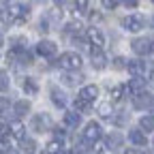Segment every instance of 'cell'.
<instances>
[{
  "instance_id": "cell-33",
  "label": "cell",
  "mask_w": 154,
  "mask_h": 154,
  "mask_svg": "<svg viewBox=\"0 0 154 154\" xmlns=\"http://www.w3.org/2000/svg\"><path fill=\"white\" fill-rule=\"evenodd\" d=\"M118 7H120V2H113V0H107V2H103V9H109V11H111V9H118Z\"/></svg>"
},
{
  "instance_id": "cell-14",
  "label": "cell",
  "mask_w": 154,
  "mask_h": 154,
  "mask_svg": "<svg viewBox=\"0 0 154 154\" xmlns=\"http://www.w3.org/2000/svg\"><path fill=\"white\" fill-rule=\"evenodd\" d=\"M9 135H11L15 141H19V139L24 141V139H26V126L19 122V120H15V122L9 124Z\"/></svg>"
},
{
  "instance_id": "cell-39",
  "label": "cell",
  "mask_w": 154,
  "mask_h": 154,
  "mask_svg": "<svg viewBox=\"0 0 154 154\" xmlns=\"http://www.w3.org/2000/svg\"><path fill=\"white\" fill-rule=\"evenodd\" d=\"M152 51H154V45H152Z\"/></svg>"
},
{
  "instance_id": "cell-23",
  "label": "cell",
  "mask_w": 154,
  "mask_h": 154,
  "mask_svg": "<svg viewBox=\"0 0 154 154\" xmlns=\"http://www.w3.org/2000/svg\"><path fill=\"white\" fill-rule=\"evenodd\" d=\"M47 154H62L64 150H62V141L60 139H51L49 143H47V150H45Z\"/></svg>"
},
{
  "instance_id": "cell-1",
  "label": "cell",
  "mask_w": 154,
  "mask_h": 154,
  "mask_svg": "<svg viewBox=\"0 0 154 154\" xmlns=\"http://www.w3.org/2000/svg\"><path fill=\"white\" fill-rule=\"evenodd\" d=\"M5 15H7L9 22H13V24H26V19H28V15H30V5H26V2H15V5H11V7H7Z\"/></svg>"
},
{
  "instance_id": "cell-17",
  "label": "cell",
  "mask_w": 154,
  "mask_h": 154,
  "mask_svg": "<svg viewBox=\"0 0 154 154\" xmlns=\"http://www.w3.org/2000/svg\"><path fill=\"white\" fill-rule=\"evenodd\" d=\"M139 131L146 135V133H152L154 131V113H146L139 118Z\"/></svg>"
},
{
  "instance_id": "cell-30",
  "label": "cell",
  "mask_w": 154,
  "mask_h": 154,
  "mask_svg": "<svg viewBox=\"0 0 154 154\" xmlns=\"http://www.w3.org/2000/svg\"><path fill=\"white\" fill-rule=\"evenodd\" d=\"M75 9L79 13H90V5L88 2H75Z\"/></svg>"
},
{
  "instance_id": "cell-15",
  "label": "cell",
  "mask_w": 154,
  "mask_h": 154,
  "mask_svg": "<svg viewBox=\"0 0 154 154\" xmlns=\"http://www.w3.org/2000/svg\"><path fill=\"white\" fill-rule=\"evenodd\" d=\"M126 69L133 77H143L146 75V62H141V60H128Z\"/></svg>"
},
{
  "instance_id": "cell-28",
  "label": "cell",
  "mask_w": 154,
  "mask_h": 154,
  "mask_svg": "<svg viewBox=\"0 0 154 154\" xmlns=\"http://www.w3.org/2000/svg\"><path fill=\"white\" fill-rule=\"evenodd\" d=\"M122 94H124V88H122V86L111 88V101H113V103H116V101H122Z\"/></svg>"
},
{
  "instance_id": "cell-5",
  "label": "cell",
  "mask_w": 154,
  "mask_h": 154,
  "mask_svg": "<svg viewBox=\"0 0 154 154\" xmlns=\"http://www.w3.org/2000/svg\"><path fill=\"white\" fill-rule=\"evenodd\" d=\"M32 128H34L36 133H47V131H51V128H54L51 118H49L47 113H36L34 118H32Z\"/></svg>"
},
{
  "instance_id": "cell-20",
  "label": "cell",
  "mask_w": 154,
  "mask_h": 154,
  "mask_svg": "<svg viewBox=\"0 0 154 154\" xmlns=\"http://www.w3.org/2000/svg\"><path fill=\"white\" fill-rule=\"evenodd\" d=\"M22 88H24V92H26V94H30V96H34V94L38 92V84H36L34 77H24Z\"/></svg>"
},
{
  "instance_id": "cell-37",
  "label": "cell",
  "mask_w": 154,
  "mask_h": 154,
  "mask_svg": "<svg viewBox=\"0 0 154 154\" xmlns=\"http://www.w3.org/2000/svg\"><path fill=\"white\" fill-rule=\"evenodd\" d=\"M62 154H77V152H69V150H66V152H62Z\"/></svg>"
},
{
  "instance_id": "cell-16",
  "label": "cell",
  "mask_w": 154,
  "mask_h": 154,
  "mask_svg": "<svg viewBox=\"0 0 154 154\" xmlns=\"http://www.w3.org/2000/svg\"><path fill=\"white\" fill-rule=\"evenodd\" d=\"M128 139H131V143L135 146V148H143L146 143H148V139H146V135L139 131V128H133L131 133H128Z\"/></svg>"
},
{
  "instance_id": "cell-2",
  "label": "cell",
  "mask_w": 154,
  "mask_h": 154,
  "mask_svg": "<svg viewBox=\"0 0 154 154\" xmlns=\"http://www.w3.org/2000/svg\"><path fill=\"white\" fill-rule=\"evenodd\" d=\"M58 66H62L66 73H73V71H79L82 64H84V58L82 54H77V51H64L60 58H58Z\"/></svg>"
},
{
  "instance_id": "cell-18",
  "label": "cell",
  "mask_w": 154,
  "mask_h": 154,
  "mask_svg": "<svg viewBox=\"0 0 154 154\" xmlns=\"http://www.w3.org/2000/svg\"><path fill=\"white\" fill-rule=\"evenodd\" d=\"M79 124H82V118H79V113H77V111H66L64 113V126H69L73 131V128H77Z\"/></svg>"
},
{
  "instance_id": "cell-38",
  "label": "cell",
  "mask_w": 154,
  "mask_h": 154,
  "mask_svg": "<svg viewBox=\"0 0 154 154\" xmlns=\"http://www.w3.org/2000/svg\"><path fill=\"white\" fill-rule=\"evenodd\" d=\"M150 77H152V82H154V71H152V73H150Z\"/></svg>"
},
{
  "instance_id": "cell-29",
  "label": "cell",
  "mask_w": 154,
  "mask_h": 154,
  "mask_svg": "<svg viewBox=\"0 0 154 154\" xmlns=\"http://www.w3.org/2000/svg\"><path fill=\"white\" fill-rule=\"evenodd\" d=\"M75 107L79 111H90V103H84L82 99H77V96H75Z\"/></svg>"
},
{
  "instance_id": "cell-27",
  "label": "cell",
  "mask_w": 154,
  "mask_h": 154,
  "mask_svg": "<svg viewBox=\"0 0 154 154\" xmlns=\"http://www.w3.org/2000/svg\"><path fill=\"white\" fill-rule=\"evenodd\" d=\"M11 86V79H9V73L7 71H0V92H7Z\"/></svg>"
},
{
  "instance_id": "cell-32",
  "label": "cell",
  "mask_w": 154,
  "mask_h": 154,
  "mask_svg": "<svg viewBox=\"0 0 154 154\" xmlns=\"http://www.w3.org/2000/svg\"><path fill=\"white\" fill-rule=\"evenodd\" d=\"M122 66H126V60H124L122 56H118V58L113 60V69H122Z\"/></svg>"
},
{
  "instance_id": "cell-35",
  "label": "cell",
  "mask_w": 154,
  "mask_h": 154,
  "mask_svg": "<svg viewBox=\"0 0 154 154\" xmlns=\"http://www.w3.org/2000/svg\"><path fill=\"white\" fill-rule=\"evenodd\" d=\"M124 7H126V9H135V7H137V2H135V0H126Z\"/></svg>"
},
{
  "instance_id": "cell-21",
  "label": "cell",
  "mask_w": 154,
  "mask_h": 154,
  "mask_svg": "<svg viewBox=\"0 0 154 154\" xmlns=\"http://www.w3.org/2000/svg\"><path fill=\"white\" fill-rule=\"evenodd\" d=\"M105 146H107L109 150L120 148V146H122V135H120V133H109L107 139H105Z\"/></svg>"
},
{
  "instance_id": "cell-25",
  "label": "cell",
  "mask_w": 154,
  "mask_h": 154,
  "mask_svg": "<svg viewBox=\"0 0 154 154\" xmlns=\"http://www.w3.org/2000/svg\"><path fill=\"white\" fill-rule=\"evenodd\" d=\"M22 152H24V154H36V141H34V139H24Z\"/></svg>"
},
{
  "instance_id": "cell-26",
  "label": "cell",
  "mask_w": 154,
  "mask_h": 154,
  "mask_svg": "<svg viewBox=\"0 0 154 154\" xmlns=\"http://www.w3.org/2000/svg\"><path fill=\"white\" fill-rule=\"evenodd\" d=\"M79 79H82V77H79V75H75V73H62V82H64L66 86L79 84Z\"/></svg>"
},
{
  "instance_id": "cell-7",
  "label": "cell",
  "mask_w": 154,
  "mask_h": 154,
  "mask_svg": "<svg viewBox=\"0 0 154 154\" xmlns=\"http://www.w3.org/2000/svg\"><path fill=\"white\" fill-rule=\"evenodd\" d=\"M86 36H88V43H90L92 47L103 49V45H105V34H103V30H101V28L90 26V28H88V32H86Z\"/></svg>"
},
{
  "instance_id": "cell-13",
  "label": "cell",
  "mask_w": 154,
  "mask_h": 154,
  "mask_svg": "<svg viewBox=\"0 0 154 154\" xmlns=\"http://www.w3.org/2000/svg\"><path fill=\"white\" fill-rule=\"evenodd\" d=\"M143 88H146V82L141 79V77H133V79H131V82L124 86V92H128L131 96H137V94L146 92Z\"/></svg>"
},
{
  "instance_id": "cell-11",
  "label": "cell",
  "mask_w": 154,
  "mask_h": 154,
  "mask_svg": "<svg viewBox=\"0 0 154 154\" xmlns=\"http://www.w3.org/2000/svg\"><path fill=\"white\" fill-rule=\"evenodd\" d=\"M56 51H58V45L54 41H47V38H45V41H38L36 43V54L43 56V58H54Z\"/></svg>"
},
{
  "instance_id": "cell-10",
  "label": "cell",
  "mask_w": 154,
  "mask_h": 154,
  "mask_svg": "<svg viewBox=\"0 0 154 154\" xmlns=\"http://www.w3.org/2000/svg\"><path fill=\"white\" fill-rule=\"evenodd\" d=\"M96 96H99V86H94V84H88L79 90V94H77V99H82L84 103H94L96 101Z\"/></svg>"
},
{
  "instance_id": "cell-34",
  "label": "cell",
  "mask_w": 154,
  "mask_h": 154,
  "mask_svg": "<svg viewBox=\"0 0 154 154\" xmlns=\"http://www.w3.org/2000/svg\"><path fill=\"white\" fill-rule=\"evenodd\" d=\"M124 154H146V152H143L141 148H128V150H126Z\"/></svg>"
},
{
  "instance_id": "cell-24",
  "label": "cell",
  "mask_w": 154,
  "mask_h": 154,
  "mask_svg": "<svg viewBox=\"0 0 154 154\" xmlns=\"http://www.w3.org/2000/svg\"><path fill=\"white\" fill-rule=\"evenodd\" d=\"M99 116L101 118H111L113 116V105L111 103H101L99 105Z\"/></svg>"
},
{
  "instance_id": "cell-22",
  "label": "cell",
  "mask_w": 154,
  "mask_h": 154,
  "mask_svg": "<svg viewBox=\"0 0 154 154\" xmlns=\"http://www.w3.org/2000/svg\"><path fill=\"white\" fill-rule=\"evenodd\" d=\"M82 30V22H79V19H73V22H66V26H64V34L69 36H75L77 32H79Z\"/></svg>"
},
{
  "instance_id": "cell-9",
  "label": "cell",
  "mask_w": 154,
  "mask_h": 154,
  "mask_svg": "<svg viewBox=\"0 0 154 154\" xmlns=\"http://www.w3.org/2000/svg\"><path fill=\"white\" fill-rule=\"evenodd\" d=\"M49 99H51L54 107H58V109H64V107H66V103H69V99H66L64 90L56 88V86H51V88H49Z\"/></svg>"
},
{
  "instance_id": "cell-12",
  "label": "cell",
  "mask_w": 154,
  "mask_h": 154,
  "mask_svg": "<svg viewBox=\"0 0 154 154\" xmlns=\"http://www.w3.org/2000/svg\"><path fill=\"white\" fill-rule=\"evenodd\" d=\"M133 105H135V109H150L154 105V96L150 92H141L137 96H133Z\"/></svg>"
},
{
  "instance_id": "cell-4",
  "label": "cell",
  "mask_w": 154,
  "mask_h": 154,
  "mask_svg": "<svg viewBox=\"0 0 154 154\" xmlns=\"http://www.w3.org/2000/svg\"><path fill=\"white\" fill-rule=\"evenodd\" d=\"M101 135H103V131H101V124L99 122H88L86 126H84V139L88 141V143H94V141H99L101 139Z\"/></svg>"
},
{
  "instance_id": "cell-31",
  "label": "cell",
  "mask_w": 154,
  "mask_h": 154,
  "mask_svg": "<svg viewBox=\"0 0 154 154\" xmlns=\"http://www.w3.org/2000/svg\"><path fill=\"white\" fill-rule=\"evenodd\" d=\"M7 107H9V99H0V120H2V116L7 113Z\"/></svg>"
},
{
  "instance_id": "cell-8",
  "label": "cell",
  "mask_w": 154,
  "mask_h": 154,
  "mask_svg": "<svg viewBox=\"0 0 154 154\" xmlns=\"http://www.w3.org/2000/svg\"><path fill=\"white\" fill-rule=\"evenodd\" d=\"M131 49L137 54V56H146V54L152 51V41H150V38H146V36L133 38V41H131Z\"/></svg>"
},
{
  "instance_id": "cell-19",
  "label": "cell",
  "mask_w": 154,
  "mask_h": 154,
  "mask_svg": "<svg viewBox=\"0 0 154 154\" xmlns=\"http://www.w3.org/2000/svg\"><path fill=\"white\" fill-rule=\"evenodd\" d=\"M13 113L17 116V118H24V116L30 113V101H17L13 105Z\"/></svg>"
},
{
  "instance_id": "cell-6",
  "label": "cell",
  "mask_w": 154,
  "mask_h": 154,
  "mask_svg": "<svg viewBox=\"0 0 154 154\" xmlns=\"http://www.w3.org/2000/svg\"><path fill=\"white\" fill-rule=\"evenodd\" d=\"M90 62H92V69L103 71V69L107 66V56H105V51L99 49V47H90Z\"/></svg>"
},
{
  "instance_id": "cell-3",
  "label": "cell",
  "mask_w": 154,
  "mask_h": 154,
  "mask_svg": "<svg viewBox=\"0 0 154 154\" xmlns=\"http://www.w3.org/2000/svg\"><path fill=\"white\" fill-rule=\"evenodd\" d=\"M122 28L128 30V32H139V30L146 28V19H143V15H139V13L126 15V17H122Z\"/></svg>"
},
{
  "instance_id": "cell-36",
  "label": "cell",
  "mask_w": 154,
  "mask_h": 154,
  "mask_svg": "<svg viewBox=\"0 0 154 154\" xmlns=\"http://www.w3.org/2000/svg\"><path fill=\"white\" fill-rule=\"evenodd\" d=\"M5 45V38H2V34H0V47H2Z\"/></svg>"
}]
</instances>
